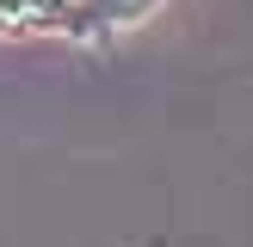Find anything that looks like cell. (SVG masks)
Segmentation results:
<instances>
[{"label":"cell","instance_id":"obj_1","mask_svg":"<svg viewBox=\"0 0 253 247\" xmlns=\"http://www.w3.org/2000/svg\"><path fill=\"white\" fill-rule=\"evenodd\" d=\"M0 31H86L74 0H0Z\"/></svg>","mask_w":253,"mask_h":247},{"label":"cell","instance_id":"obj_2","mask_svg":"<svg viewBox=\"0 0 253 247\" xmlns=\"http://www.w3.org/2000/svg\"><path fill=\"white\" fill-rule=\"evenodd\" d=\"M81 6L86 25H118V19H136V12H148L155 0H74Z\"/></svg>","mask_w":253,"mask_h":247}]
</instances>
